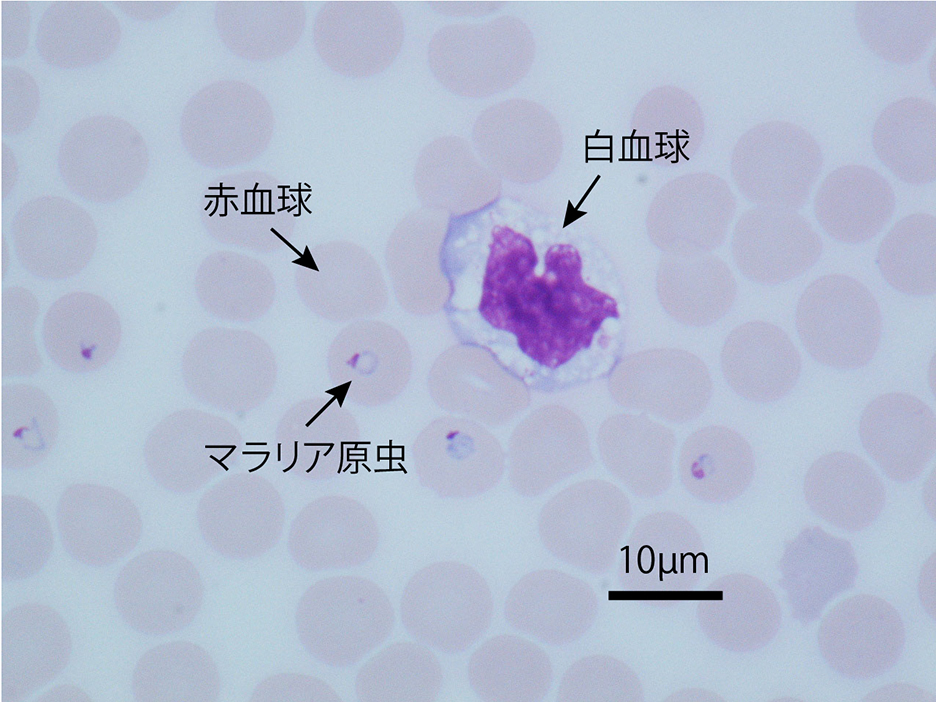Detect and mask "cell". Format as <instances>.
Segmentation results:
<instances>
[{
    "instance_id": "cell-1",
    "label": "cell",
    "mask_w": 936,
    "mask_h": 702,
    "mask_svg": "<svg viewBox=\"0 0 936 702\" xmlns=\"http://www.w3.org/2000/svg\"><path fill=\"white\" fill-rule=\"evenodd\" d=\"M440 266L451 319L480 322L542 368L569 363L591 346L604 319L617 317L613 299L584 282L576 247H544L506 224L485 234L451 232Z\"/></svg>"
},
{
    "instance_id": "cell-2",
    "label": "cell",
    "mask_w": 936,
    "mask_h": 702,
    "mask_svg": "<svg viewBox=\"0 0 936 702\" xmlns=\"http://www.w3.org/2000/svg\"><path fill=\"white\" fill-rule=\"evenodd\" d=\"M796 328L816 361L855 369L876 353L882 319L876 299L864 284L847 275L830 274L813 281L802 293Z\"/></svg>"
},
{
    "instance_id": "cell-3",
    "label": "cell",
    "mask_w": 936,
    "mask_h": 702,
    "mask_svg": "<svg viewBox=\"0 0 936 702\" xmlns=\"http://www.w3.org/2000/svg\"><path fill=\"white\" fill-rule=\"evenodd\" d=\"M822 162L820 146L809 132L788 121L772 120L745 137L735 174L754 202L792 210L807 201Z\"/></svg>"
},
{
    "instance_id": "cell-4",
    "label": "cell",
    "mask_w": 936,
    "mask_h": 702,
    "mask_svg": "<svg viewBox=\"0 0 936 702\" xmlns=\"http://www.w3.org/2000/svg\"><path fill=\"white\" fill-rule=\"evenodd\" d=\"M905 630L898 611L870 594L850 596L822 618L818 644L822 657L837 672L866 679L890 669L902 654Z\"/></svg>"
},
{
    "instance_id": "cell-5",
    "label": "cell",
    "mask_w": 936,
    "mask_h": 702,
    "mask_svg": "<svg viewBox=\"0 0 936 702\" xmlns=\"http://www.w3.org/2000/svg\"><path fill=\"white\" fill-rule=\"evenodd\" d=\"M859 435L867 453L889 478L908 482L924 471L935 452V413L912 394L885 393L863 410Z\"/></svg>"
},
{
    "instance_id": "cell-6",
    "label": "cell",
    "mask_w": 936,
    "mask_h": 702,
    "mask_svg": "<svg viewBox=\"0 0 936 702\" xmlns=\"http://www.w3.org/2000/svg\"><path fill=\"white\" fill-rule=\"evenodd\" d=\"M822 241L812 225L791 209L762 207L740 221L734 253L743 272L763 284L803 274L820 258Z\"/></svg>"
},
{
    "instance_id": "cell-7",
    "label": "cell",
    "mask_w": 936,
    "mask_h": 702,
    "mask_svg": "<svg viewBox=\"0 0 936 702\" xmlns=\"http://www.w3.org/2000/svg\"><path fill=\"white\" fill-rule=\"evenodd\" d=\"M858 565L851 544L820 527H807L786 543L779 584L800 621L816 619L853 586Z\"/></svg>"
},
{
    "instance_id": "cell-8",
    "label": "cell",
    "mask_w": 936,
    "mask_h": 702,
    "mask_svg": "<svg viewBox=\"0 0 936 702\" xmlns=\"http://www.w3.org/2000/svg\"><path fill=\"white\" fill-rule=\"evenodd\" d=\"M811 510L826 522L848 531L872 524L885 505V486L861 457L845 451L820 456L804 478Z\"/></svg>"
},
{
    "instance_id": "cell-9",
    "label": "cell",
    "mask_w": 936,
    "mask_h": 702,
    "mask_svg": "<svg viewBox=\"0 0 936 702\" xmlns=\"http://www.w3.org/2000/svg\"><path fill=\"white\" fill-rule=\"evenodd\" d=\"M895 195L875 170L846 165L822 181L814 199L817 221L832 238L848 244L873 238L891 219Z\"/></svg>"
},
{
    "instance_id": "cell-10",
    "label": "cell",
    "mask_w": 936,
    "mask_h": 702,
    "mask_svg": "<svg viewBox=\"0 0 936 702\" xmlns=\"http://www.w3.org/2000/svg\"><path fill=\"white\" fill-rule=\"evenodd\" d=\"M723 366L731 386L757 402H773L785 396L801 372V357L780 327L753 321L736 329L728 339Z\"/></svg>"
},
{
    "instance_id": "cell-11",
    "label": "cell",
    "mask_w": 936,
    "mask_h": 702,
    "mask_svg": "<svg viewBox=\"0 0 936 702\" xmlns=\"http://www.w3.org/2000/svg\"><path fill=\"white\" fill-rule=\"evenodd\" d=\"M59 530L80 560L112 561L128 552L139 535L133 505L115 491L82 486L67 491L59 506Z\"/></svg>"
},
{
    "instance_id": "cell-12",
    "label": "cell",
    "mask_w": 936,
    "mask_h": 702,
    "mask_svg": "<svg viewBox=\"0 0 936 702\" xmlns=\"http://www.w3.org/2000/svg\"><path fill=\"white\" fill-rule=\"evenodd\" d=\"M872 143L879 160L899 179L921 185L936 175L934 102L905 97L890 103L876 119Z\"/></svg>"
},
{
    "instance_id": "cell-13",
    "label": "cell",
    "mask_w": 936,
    "mask_h": 702,
    "mask_svg": "<svg viewBox=\"0 0 936 702\" xmlns=\"http://www.w3.org/2000/svg\"><path fill=\"white\" fill-rule=\"evenodd\" d=\"M708 601L714 639L725 648L750 651L766 646L781 624V608L761 580L738 574L719 581Z\"/></svg>"
},
{
    "instance_id": "cell-14",
    "label": "cell",
    "mask_w": 936,
    "mask_h": 702,
    "mask_svg": "<svg viewBox=\"0 0 936 702\" xmlns=\"http://www.w3.org/2000/svg\"><path fill=\"white\" fill-rule=\"evenodd\" d=\"M859 35L880 58L896 64L918 60L935 36V0H861L855 9Z\"/></svg>"
},
{
    "instance_id": "cell-15",
    "label": "cell",
    "mask_w": 936,
    "mask_h": 702,
    "mask_svg": "<svg viewBox=\"0 0 936 702\" xmlns=\"http://www.w3.org/2000/svg\"><path fill=\"white\" fill-rule=\"evenodd\" d=\"M936 220L914 213L899 220L881 241L877 265L886 282L909 295L928 296L936 288Z\"/></svg>"
},
{
    "instance_id": "cell-16",
    "label": "cell",
    "mask_w": 936,
    "mask_h": 702,
    "mask_svg": "<svg viewBox=\"0 0 936 702\" xmlns=\"http://www.w3.org/2000/svg\"><path fill=\"white\" fill-rule=\"evenodd\" d=\"M53 404L37 390L1 397V453L5 461L29 465L47 453L56 435Z\"/></svg>"
},
{
    "instance_id": "cell-17",
    "label": "cell",
    "mask_w": 936,
    "mask_h": 702,
    "mask_svg": "<svg viewBox=\"0 0 936 702\" xmlns=\"http://www.w3.org/2000/svg\"><path fill=\"white\" fill-rule=\"evenodd\" d=\"M698 480L702 494L714 501H727L741 494L754 475L750 445L738 433L713 427L702 433Z\"/></svg>"
},
{
    "instance_id": "cell-18",
    "label": "cell",
    "mask_w": 936,
    "mask_h": 702,
    "mask_svg": "<svg viewBox=\"0 0 936 702\" xmlns=\"http://www.w3.org/2000/svg\"><path fill=\"white\" fill-rule=\"evenodd\" d=\"M56 321L49 323V349L67 367L93 368L110 354L115 345L116 325L107 319L84 316V319Z\"/></svg>"
}]
</instances>
